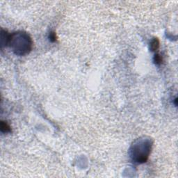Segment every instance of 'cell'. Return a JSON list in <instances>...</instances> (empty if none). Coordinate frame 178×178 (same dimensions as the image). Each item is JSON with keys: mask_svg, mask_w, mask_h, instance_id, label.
<instances>
[{"mask_svg": "<svg viewBox=\"0 0 178 178\" xmlns=\"http://www.w3.org/2000/svg\"><path fill=\"white\" fill-rule=\"evenodd\" d=\"M49 40H50L52 42H55L57 40V36H56L55 32H51L49 34Z\"/></svg>", "mask_w": 178, "mask_h": 178, "instance_id": "cell-7", "label": "cell"}, {"mask_svg": "<svg viewBox=\"0 0 178 178\" xmlns=\"http://www.w3.org/2000/svg\"><path fill=\"white\" fill-rule=\"evenodd\" d=\"M152 143L150 138L137 139L131 145L130 155L135 162L143 164L147 161L151 152Z\"/></svg>", "mask_w": 178, "mask_h": 178, "instance_id": "cell-2", "label": "cell"}, {"mask_svg": "<svg viewBox=\"0 0 178 178\" xmlns=\"http://www.w3.org/2000/svg\"><path fill=\"white\" fill-rule=\"evenodd\" d=\"M150 48L152 52H157L158 49L159 48V40L157 38H154L153 40H152L150 44Z\"/></svg>", "mask_w": 178, "mask_h": 178, "instance_id": "cell-4", "label": "cell"}, {"mask_svg": "<svg viewBox=\"0 0 178 178\" xmlns=\"http://www.w3.org/2000/svg\"><path fill=\"white\" fill-rule=\"evenodd\" d=\"M9 38H10V34H9L6 31L4 30V29H1V48H3L4 46H8V44H9Z\"/></svg>", "mask_w": 178, "mask_h": 178, "instance_id": "cell-3", "label": "cell"}, {"mask_svg": "<svg viewBox=\"0 0 178 178\" xmlns=\"http://www.w3.org/2000/svg\"><path fill=\"white\" fill-rule=\"evenodd\" d=\"M33 42L27 33L18 31L10 34L9 44L14 54L18 56H24L29 54L32 49Z\"/></svg>", "mask_w": 178, "mask_h": 178, "instance_id": "cell-1", "label": "cell"}, {"mask_svg": "<svg viewBox=\"0 0 178 178\" xmlns=\"http://www.w3.org/2000/svg\"><path fill=\"white\" fill-rule=\"evenodd\" d=\"M154 61L156 65H160L163 61L162 57H161L160 54H155V56H154Z\"/></svg>", "mask_w": 178, "mask_h": 178, "instance_id": "cell-6", "label": "cell"}, {"mask_svg": "<svg viewBox=\"0 0 178 178\" xmlns=\"http://www.w3.org/2000/svg\"><path fill=\"white\" fill-rule=\"evenodd\" d=\"M0 128H1V131L3 133H8L11 131V127L5 121H1V125H0Z\"/></svg>", "mask_w": 178, "mask_h": 178, "instance_id": "cell-5", "label": "cell"}]
</instances>
